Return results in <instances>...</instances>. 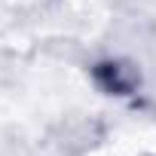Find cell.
Masks as SVG:
<instances>
[{
    "instance_id": "6da1fadb",
    "label": "cell",
    "mask_w": 156,
    "mask_h": 156,
    "mask_svg": "<svg viewBox=\"0 0 156 156\" xmlns=\"http://www.w3.org/2000/svg\"><path fill=\"white\" fill-rule=\"evenodd\" d=\"M98 76L107 83V89H116V92H122V89H126V83L119 80V70H116L113 64H104V67H98Z\"/></svg>"
}]
</instances>
